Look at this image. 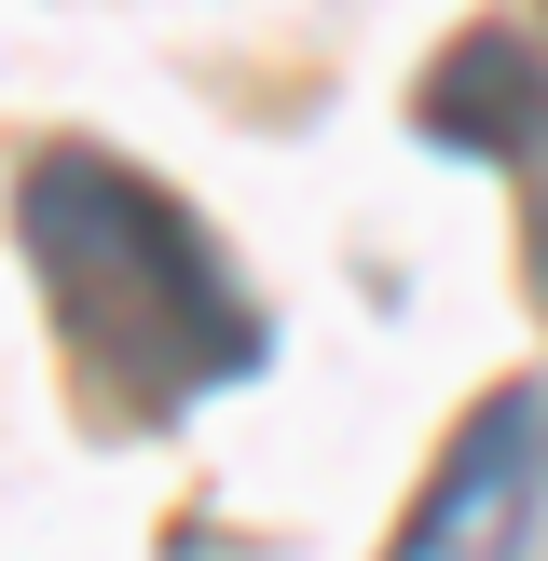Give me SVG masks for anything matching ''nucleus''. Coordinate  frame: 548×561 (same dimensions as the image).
<instances>
[{"label":"nucleus","mask_w":548,"mask_h":561,"mask_svg":"<svg viewBox=\"0 0 548 561\" xmlns=\"http://www.w3.org/2000/svg\"><path fill=\"white\" fill-rule=\"evenodd\" d=\"M14 233H27V274H42L55 356L110 425H179L192 398H219V383H247L274 356L219 233L110 151H27Z\"/></svg>","instance_id":"nucleus-1"},{"label":"nucleus","mask_w":548,"mask_h":561,"mask_svg":"<svg viewBox=\"0 0 548 561\" xmlns=\"http://www.w3.org/2000/svg\"><path fill=\"white\" fill-rule=\"evenodd\" d=\"M384 561H548V398L535 383H493L453 425V453L425 466Z\"/></svg>","instance_id":"nucleus-2"},{"label":"nucleus","mask_w":548,"mask_h":561,"mask_svg":"<svg viewBox=\"0 0 548 561\" xmlns=\"http://www.w3.org/2000/svg\"><path fill=\"white\" fill-rule=\"evenodd\" d=\"M521 288H535V316H548V151L521 164Z\"/></svg>","instance_id":"nucleus-3"}]
</instances>
